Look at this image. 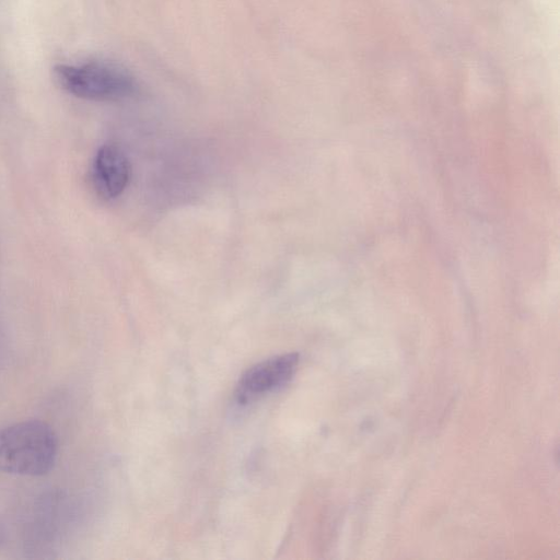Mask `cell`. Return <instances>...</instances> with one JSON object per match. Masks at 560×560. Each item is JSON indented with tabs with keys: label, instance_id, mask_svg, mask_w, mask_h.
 I'll return each instance as SVG.
<instances>
[{
	"label": "cell",
	"instance_id": "277c9868",
	"mask_svg": "<svg viewBox=\"0 0 560 560\" xmlns=\"http://www.w3.org/2000/svg\"><path fill=\"white\" fill-rule=\"evenodd\" d=\"M130 163L125 152L115 144L102 145L92 166L93 185L104 199H115L126 189L130 179Z\"/></svg>",
	"mask_w": 560,
	"mask_h": 560
},
{
	"label": "cell",
	"instance_id": "7a4b0ae2",
	"mask_svg": "<svg viewBox=\"0 0 560 560\" xmlns=\"http://www.w3.org/2000/svg\"><path fill=\"white\" fill-rule=\"evenodd\" d=\"M54 77L63 91L89 101H120L137 90L131 73L109 61L59 63L54 68Z\"/></svg>",
	"mask_w": 560,
	"mask_h": 560
},
{
	"label": "cell",
	"instance_id": "6da1fadb",
	"mask_svg": "<svg viewBox=\"0 0 560 560\" xmlns=\"http://www.w3.org/2000/svg\"><path fill=\"white\" fill-rule=\"evenodd\" d=\"M58 452L54 430L40 420L0 428V471L23 476L49 472Z\"/></svg>",
	"mask_w": 560,
	"mask_h": 560
},
{
	"label": "cell",
	"instance_id": "5b68a950",
	"mask_svg": "<svg viewBox=\"0 0 560 560\" xmlns=\"http://www.w3.org/2000/svg\"><path fill=\"white\" fill-rule=\"evenodd\" d=\"M2 537H3V532H2V529L0 527V541L2 540Z\"/></svg>",
	"mask_w": 560,
	"mask_h": 560
},
{
	"label": "cell",
	"instance_id": "3957f363",
	"mask_svg": "<svg viewBox=\"0 0 560 560\" xmlns=\"http://www.w3.org/2000/svg\"><path fill=\"white\" fill-rule=\"evenodd\" d=\"M299 363L296 353H287L264 360L249 368L240 378L235 399L247 405L266 393L287 384L294 375Z\"/></svg>",
	"mask_w": 560,
	"mask_h": 560
}]
</instances>
